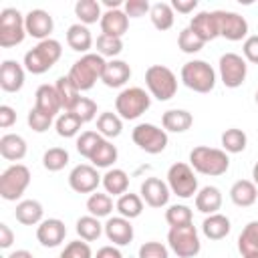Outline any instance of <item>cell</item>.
<instances>
[{
  "mask_svg": "<svg viewBox=\"0 0 258 258\" xmlns=\"http://www.w3.org/2000/svg\"><path fill=\"white\" fill-rule=\"evenodd\" d=\"M189 165L194 171L210 177L224 175L230 169V157L224 149L218 147H208V145H198L189 151Z\"/></svg>",
  "mask_w": 258,
  "mask_h": 258,
  "instance_id": "obj_1",
  "label": "cell"
},
{
  "mask_svg": "<svg viewBox=\"0 0 258 258\" xmlns=\"http://www.w3.org/2000/svg\"><path fill=\"white\" fill-rule=\"evenodd\" d=\"M107 60L97 54V52H87L83 54L79 60L73 62L71 71H69V79L73 81V85L83 93V91H91L95 87L97 81H101L103 77V69H105Z\"/></svg>",
  "mask_w": 258,
  "mask_h": 258,
  "instance_id": "obj_2",
  "label": "cell"
},
{
  "mask_svg": "<svg viewBox=\"0 0 258 258\" xmlns=\"http://www.w3.org/2000/svg\"><path fill=\"white\" fill-rule=\"evenodd\" d=\"M62 54V44L56 38H46L36 42V46H32L26 54H24V69L32 75H42L46 71H50L58 58Z\"/></svg>",
  "mask_w": 258,
  "mask_h": 258,
  "instance_id": "obj_3",
  "label": "cell"
},
{
  "mask_svg": "<svg viewBox=\"0 0 258 258\" xmlns=\"http://www.w3.org/2000/svg\"><path fill=\"white\" fill-rule=\"evenodd\" d=\"M149 107L151 95L141 87H125L115 97V113L125 121L139 119Z\"/></svg>",
  "mask_w": 258,
  "mask_h": 258,
  "instance_id": "obj_4",
  "label": "cell"
},
{
  "mask_svg": "<svg viewBox=\"0 0 258 258\" xmlns=\"http://www.w3.org/2000/svg\"><path fill=\"white\" fill-rule=\"evenodd\" d=\"M179 79L194 93H210L216 87V71L202 58L187 60L179 71Z\"/></svg>",
  "mask_w": 258,
  "mask_h": 258,
  "instance_id": "obj_5",
  "label": "cell"
},
{
  "mask_svg": "<svg viewBox=\"0 0 258 258\" xmlns=\"http://www.w3.org/2000/svg\"><path fill=\"white\" fill-rule=\"evenodd\" d=\"M145 85L151 97L157 101H169L177 93V77L165 64H151L145 71Z\"/></svg>",
  "mask_w": 258,
  "mask_h": 258,
  "instance_id": "obj_6",
  "label": "cell"
},
{
  "mask_svg": "<svg viewBox=\"0 0 258 258\" xmlns=\"http://www.w3.org/2000/svg\"><path fill=\"white\" fill-rule=\"evenodd\" d=\"M30 185V169L22 163H12L0 175V198L6 202H16L22 198Z\"/></svg>",
  "mask_w": 258,
  "mask_h": 258,
  "instance_id": "obj_7",
  "label": "cell"
},
{
  "mask_svg": "<svg viewBox=\"0 0 258 258\" xmlns=\"http://www.w3.org/2000/svg\"><path fill=\"white\" fill-rule=\"evenodd\" d=\"M165 177H167V185H169L171 194H175L181 200L196 198V194H198V177H196V171L191 169L189 163L177 161V163L169 165Z\"/></svg>",
  "mask_w": 258,
  "mask_h": 258,
  "instance_id": "obj_8",
  "label": "cell"
},
{
  "mask_svg": "<svg viewBox=\"0 0 258 258\" xmlns=\"http://www.w3.org/2000/svg\"><path fill=\"white\" fill-rule=\"evenodd\" d=\"M167 244H169V250L173 254H177L179 258H194L202 250L200 234H198V228L194 224L179 226V228H169Z\"/></svg>",
  "mask_w": 258,
  "mask_h": 258,
  "instance_id": "obj_9",
  "label": "cell"
},
{
  "mask_svg": "<svg viewBox=\"0 0 258 258\" xmlns=\"http://www.w3.org/2000/svg\"><path fill=\"white\" fill-rule=\"evenodd\" d=\"M26 38L24 16L16 8H4L0 12V46L12 48Z\"/></svg>",
  "mask_w": 258,
  "mask_h": 258,
  "instance_id": "obj_10",
  "label": "cell"
},
{
  "mask_svg": "<svg viewBox=\"0 0 258 258\" xmlns=\"http://www.w3.org/2000/svg\"><path fill=\"white\" fill-rule=\"evenodd\" d=\"M131 139L141 151L151 153V155H157L167 147V131L153 123L135 125V129L131 131Z\"/></svg>",
  "mask_w": 258,
  "mask_h": 258,
  "instance_id": "obj_11",
  "label": "cell"
},
{
  "mask_svg": "<svg viewBox=\"0 0 258 258\" xmlns=\"http://www.w3.org/2000/svg\"><path fill=\"white\" fill-rule=\"evenodd\" d=\"M218 73H220V81L224 83V87L238 89V87H242V83L246 81V75H248L246 58L238 52H224L218 62Z\"/></svg>",
  "mask_w": 258,
  "mask_h": 258,
  "instance_id": "obj_12",
  "label": "cell"
},
{
  "mask_svg": "<svg viewBox=\"0 0 258 258\" xmlns=\"http://www.w3.org/2000/svg\"><path fill=\"white\" fill-rule=\"evenodd\" d=\"M220 26V36L232 42L246 40L248 38V22L242 14L232 10H214Z\"/></svg>",
  "mask_w": 258,
  "mask_h": 258,
  "instance_id": "obj_13",
  "label": "cell"
},
{
  "mask_svg": "<svg viewBox=\"0 0 258 258\" xmlns=\"http://www.w3.org/2000/svg\"><path fill=\"white\" fill-rule=\"evenodd\" d=\"M103 175H99L97 167L91 163H79L69 173V185L77 194H93L97 191Z\"/></svg>",
  "mask_w": 258,
  "mask_h": 258,
  "instance_id": "obj_14",
  "label": "cell"
},
{
  "mask_svg": "<svg viewBox=\"0 0 258 258\" xmlns=\"http://www.w3.org/2000/svg\"><path fill=\"white\" fill-rule=\"evenodd\" d=\"M139 196L149 208H163V206H167L171 191H169L167 181H163L159 177H145L141 181Z\"/></svg>",
  "mask_w": 258,
  "mask_h": 258,
  "instance_id": "obj_15",
  "label": "cell"
},
{
  "mask_svg": "<svg viewBox=\"0 0 258 258\" xmlns=\"http://www.w3.org/2000/svg\"><path fill=\"white\" fill-rule=\"evenodd\" d=\"M24 26H26V34L40 42V40L50 38V32L54 30V20H52V16L46 10L32 8L24 16Z\"/></svg>",
  "mask_w": 258,
  "mask_h": 258,
  "instance_id": "obj_16",
  "label": "cell"
},
{
  "mask_svg": "<svg viewBox=\"0 0 258 258\" xmlns=\"http://www.w3.org/2000/svg\"><path fill=\"white\" fill-rule=\"evenodd\" d=\"M103 234L107 236L109 242H113V246H127L133 242V226L131 220L123 218V216H111L107 218V222L103 224Z\"/></svg>",
  "mask_w": 258,
  "mask_h": 258,
  "instance_id": "obj_17",
  "label": "cell"
},
{
  "mask_svg": "<svg viewBox=\"0 0 258 258\" xmlns=\"http://www.w3.org/2000/svg\"><path fill=\"white\" fill-rule=\"evenodd\" d=\"M64 238H67V226L58 218L42 220L36 226V240L44 248H56V246H60L64 242Z\"/></svg>",
  "mask_w": 258,
  "mask_h": 258,
  "instance_id": "obj_18",
  "label": "cell"
},
{
  "mask_svg": "<svg viewBox=\"0 0 258 258\" xmlns=\"http://www.w3.org/2000/svg\"><path fill=\"white\" fill-rule=\"evenodd\" d=\"M24 67L18 60L6 58L0 64V87L6 93H18L24 85Z\"/></svg>",
  "mask_w": 258,
  "mask_h": 258,
  "instance_id": "obj_19",
  "label": "cell"
},
{
  "mask_svg": "<svg viewBox=\"0 0 258 258\" xmlns=\"http://www.w3.org/2000/svg\"><path fill=\"white\" fill-rule=\"evenodd\" d=\"M131 79V67L129 62L121 60V58H113V60H107L105 69H103V85L109 87V89H121L127 85V81Z\"/></svg>",
  "mask_w": 258,
  "mask_h": 258,
  "instance_id": "obj_20",
  "label": "cell"
},
{
  "mask_svg": "<svg viewBox=\"0 0 258 258\" xmlns=\"http://www.w3.org/2000/svg\"><path fill=\"white\" fill-rule=\"evenodd\" d=\"M34 109H38L40 113L48 115V117H58L62 111L58 93L54 89V85H40L34 93Z\"/></svg>",
  "mask_w": 258,
  "mask_h": 258,
  "instance_id": "obj_21",
  "label": "cell"
},
{
  "mask_svg": "<svg viewBox=\"0 0 258 258\" xmlns=\"http://www.w3.org/2000/svg\"><path fill=\"white\" fill-rule=\"evenodd\" d=\"M204 42H210L214 38L220 36V26H218V18H216V12H208V10H202L198 12L196 16H191L189 24H187Z\"/></svg>",
  "mask_w": 258,
  "mask_h": 258,
  "instance_id": "obj_22",
  "label": "cell"
},
{
  "mask_svg": "<svg viewBox=\"0 0 258 258\" xmlns=\"http://www.w3.org/2000/svg\"><path fill=\"white\" fill-rule=\"evenodd\" d=\"M99 26H101V34L123 38V34L129 30V16L121 8L119 10H105Z\"/></svg>",
  "mask_w": 258,
  "mask_h": 258,
  "instance_id": "obj_23",
  "label": "cell"
},
{
  "mask_svg": "<svg viewBox=\"0 0 258 258\" xmlns=\"http://www.w3.org/2000/svg\"><path fill=\"white\" fill-rule=\"evenodd\" d=\"M230 200L238 208H250L258 202V185L252 179H238L230 187Z\"/></svg>",
  "mask_w": 258,
  "mask_h": 258,
  "instance_id": "obj_24",
  "label": "cell"
},
{
  "mask_svg": "<svg viewBox=\"0 0 258 258\" xmlns=\"http://www.w3.org/2000/svg\"><path fill=\"white\" fill-rule=\"evenodd\" d=\"M28 151V145H26V139L18 133H6L0 137V155L8 161H20L24 159Z\"/></svg>",
  "mask_w": 258,
  "mask_h": 258,
  "instance_id": "obj_25",
  "label": "cell"
},
{
  "mask_svg": "<svg viewBox=\"0 0 258 258\" xmlns=\"http://www.w3.org/2000/svg\"><path fill=\"white\" fill-rule=\"evenodd\" d=\"M42 216H44V210L38 200H20L16 204L14 218L22 226H38L42 222Z\"/></svg>",
  "mask_w": 258,
  "mask_h": 258,
  "instance_id": "obj_26",
  "label": "cell"
},
{
  "mask_svg": "<svg viewBox=\"0 0 258 258\" xmlns=\"http://www.w3.org/2000/svg\"><path fill=\"white\" fill-rule=\"evenodd\" d=\"M67 44L69 48H73L75 52H83L87 54L93 46V34L89 30V26L77 22V24H71L67 28Z\"/></svg>",
  "mask_w": 258,
  "mask_h": 258,
  "instance_id": "obj_27",
  "label": "cell"
},
{
  "mask_svg": "<svg viewBox=\"0 0 258 258\" xmlns=\"http://www.w3.org/2000/svg\"><path fill=\"white\" fill-rule=\"evenodd\" d=\"M222 208V191L216 185H204L202 189H198L196 194V210L210 216V214H218V210Z\"/></svg>",
  "mask_w": 258,
  "mask_h": 258,
  "instance_id": "obj_28",
  "label": "cell"
},
{
  "mask_svg": "<svg viewBox=\"0 0 258 258\" xmlns=\"http://www.w3.org/2000/svg\"><path fill=\"white\" fill-rule=\"evenodd\" d=\"M232 230V224H230V218L224 216V214H210L204 218L202 222V232L208 240H222L230 234Z\"/></svg>",
  "mask_w": 258,
  "mask_h": 258,
  "instance_id": "obj_29",
  "label": "cell"
},
{
  "mask_svg": "<svg viewBox=\"0 0 258 258\" xmlns=\"http://www.w3.org/2000/svg\"><path fill=\"white\" fill-rule=\"evenodd\" d=\"M191 123H194V115L185 109H167L161 115V125L169 133H183L191 127Z\"/></svg>",
  "mask_w": 258,
  "mask_h": 258,
  "instance_id": "obj_30",
  "label": "cell"
},
{
  "mask_svg": "<svg viewBox=\"0 0 258 258\" xmlns=\"http://www.w3.org/2000/svg\"><path fill=\"white\" fill-rule=\"evenodd\" d=\"M101 183L105 187V194L119 198V196L127 194V189H129V175H127V171H123L119 167H111L103 173Z\"/></svg>",
  "mask_w": 258,
  "mask_h": 258,
  "instance_id": "obj_31",
  "label": "cell"
},
{
  "mask_svg": "<svg viewBox=\"0 0 258 258\" xmlns=\"http://www.w3.org/2000/svg\"><path fill=\"white\" fill-rule=\"evenodd\" d=\"M54 89L58 93V99H60V105H62V111H73L75 105L79 103L81 99V91L73 85V81L69 79V75L64 77H58L56 83H54Z\"/></svg>",
  "mask_w": 258,
  "mask_h": 258,
  "instance_id": "obj_32",
  "label": "cell"
},
{
  "mask_svg": "<svg viewBox=\"0 0 258 258\" xmlns=\"http://www.w3.org/2000/svg\"><path fill=\"white\" fill-rule=\"evenodd\" d=\"M117 157H119V151H117V147L113 145V141L111 139H103L101 143H99V147L95 149V153L91 155V165H95L97 169L99 167H103V169H111V165L117 161Z\"/></svg>",
  "mask_w": 258,
  "mask_h": 258,
  "instance_id": "obj_33",
  "label": "cell"
},
{
  "mask_svg": "<svg viewBox=\"0 0 258 258\" xmlns=\"http://www.w3.org/2000/svg\"><path fill=\"white\" fill-rule=\"evenodd\" d=\"M149 18H151V24L157 28V30H169L173 26V20H175V14H173V8L169 2H155L151 4V10H149Z\"/></svg>",
  "mask_w": 258,
  "mask_h": 258,
  "instance_id": "obj_34",
  "label": "cell"
},
{
  "mask_svg": "<svg viewBox=\"0 0 258 258\" xmlns=\"http://www.w3.org/2000/svg\"><path fill=\"white\" fill-rule=\"evenodd\" d=\"M115 210L119 212V216L127 218V220H133V218H139L141 212H143V200L139 194H123L117 198V204H115Z\"/></svg>",
  "mask_w": 258,
  "mask_h": 258,
  "instance_id": "obj_35",
  "label": "cell"
},
{
  "mask_svg": "<svg viewBox=\"0 0 258 258\" xmlns=\"http://www.w3.org/2000/svg\"><path fill=\"white\" fill-rule=\"evenodd\" d=\"M123 131V119L117 113L105 111L97 117V133H101L105 139H115Z\"/></svg>",
  "mask_w": 258,
  "mask_h": 258,
  "instance_id": "obj_36",
  "label": "cell"
},
{
  "mask_svg": "<svg viewBox=\"0 0 258 258\" xmlns=\"http://www.w3.org/2000/svg\"><path fill=\"white\" fill-rule=\"evenodd\" d=\"M75 230H77V234H79L81 240H85V242H95V240L101 238V234H103L105 228H103V224L99 222V218L87 214V216H81V218L77 220Z\"/></svg>",
  "mask_w": 258,
  "mask_h": 258,
  "instance_id": "obj_37",
  "label": "cell"
},
{
  "mask_svg": "<svg viewBox=\"0 0 258 258\" xmlns=\"http://www.w3.org/2000/svg\"><path fill=\"white\" fill-rule=\"evenodd\" d=\"M238 250L242 256L258 254V220L248 222L238 236Z\"/></svg>",
  "mask_w": 258,
  "mask_h": 258,
  "instance_id": "obj_38",
  "label": "cell"
},
{
  "mask_svg": "<svg viewBox=\"0 0 258 258\" xmlns=\"http://www.w3.org/2000/svg\"><path fill=\"white\" fill-rule=\"evenodd\" d=\"M75 16L85 26L95 24V22H101V16H103L101 2H97V0H79L75 4Z\"/></svg>",
  "mask_w": 258,
  "mask_h": 258,
  "instance_id": "obj_39",
  "label": "cell"
},
{
  "mask_svg": "<svg viewBox=\"0 0 258 258\" xmlns=\"http://www.w3.org/2000/svg\"><path fill=\"white\" fill-rule=\"evenodd\" d=\"M87 212L95 218H111L113 212V198L109 194H101V191H93L87 200Z\"/></svg>",
  "mask_w": 258,
  "mask_h": 258,
  "instance_id": "obj_40",
  "label": "cell"
},
{
  "mask_svg": "<svg viewBox=\"0 0 258 258\" xmlns=\"http://www.w3.org/2000/svg\"><path fill=\"white\" fill-rule=\"evenodd\" d=\"M81 127H83V121H81L73 111H64V113H60V115L56 117V121H54L56 135H58V137H64V139H69V137H77L79 131H81Z\"/></svg>",
  "mask_w": 258,
  "mask_h": 258,
  "instance_id": "obj_41",
  "label": "cell"
},
{
  "mask_svg": "<svg viewBox=\"0 0 258 258\" xmlns=\"http://www.w3.org/2000/svg\"><path fill=\"white\" fill-rule=\"evenodd\" d=\"M222 149L226 153H242L246 149V143H248V137L242 129L238 127H230L222 133Z\"/></svg>",
  "mask_w": 258,
  "mask_h": 258,
  "instance_id": "obj_42",
  "label": "cell"
},
{
  "mask_svg": "<svg viewBox=\"0 0 258 258\" xmlns=\"http://www.w3.org/2000/svg\"><path fill=\"white\" fill-rule=\"evenodd\" d=\"M69 161H71V155L64 147H50L42 155V165L46 171H60L69 165Z\"/></svg>",
  "mask_w": 258,
  "mask_h": 258,
  "instance_id": "obj_43",
  "label": "cell"
},
{
  "mask_svg": "<svg viewBox=\"0 0 258 258\" xmlns=\"http://www.w3.org/2000/svg\"><path fill=\"white\" fill-rule=\"evenodd\" d=\"M165 222L169 224V228L187 226V224H194V214L185 204H173L165 210Z\"/></svg>",
  "mask_w": 258,
  "mask_h": 258,
  "instance_id": "obj_44",
  "label": "cell"
},
{
  "mask_svg": "<svg viewBox=\"0 0 258 258\" xmlns=\"http://www.w3.org/2000/svg\"><path fill=\"white\" fill-rule=\"evenodd\" d=\"M204 44H206V42H204L189 26L181 28V32H179V36H177V46H179L181 52H185V54H196V52H200V50L204 48Z\"/></svg>",
  "mask_w": 258,
  "mask_h": 258,
  "instance_id": "obj_45",
  "label": "cell"
},
{
  "mask_svg": "<svg viewBox=\"0 0 258 258\" xmlns=\"http://www.w3.org/2000/svg\"><path fill=\"white\" fill-rule=\"evenodd\" d=\"M123 50V40L117 36H109V34H99L97 36V54H101L103 58L109 56L111 60L121 54Z\"/></svg>",
  "mask_w": 258,
  "mask_h": 258,
  "instance_id": "obj_46",
  "label": "cell"
},
{
  "mask_svg": "<svg viewBox=\"0 0 258 258\" xmlns=\"http://www.w3.org/2000/svg\"><path fill=\"white\" fill-rule=\"evenodd\" d=\"M103 139H105V137H103L101 133H97V131H83V133L77 137V151H79L83 157L91 159V155L95 153V149L99 147V143H101Z\"/></svg>",
  "mask_w": 258,
  "mask_h": 258,
  "instance_id": "obj_47",
  "label": "cell"
},
{
  "mask_svg": "<svg viewBox=\"0 0 258 258\" xmlns=\"http://www.w3.org/2000/svg\"><path fill=\"white\" fill-rule=\"evenodd\" d=\"M58 258H95V256H93V250H91L89 242H85V240H73V242H69L60 250Z\"/></svg>",
  "mask_w": 258,
  "mask_h": 258,
  "instance_id": "obj_48",
  "label": "cell"
},
{
  "mask_svg": "<svg viewBox=\"0 0 258 258\" xmlns=\"http://www.w3.org/2000/svg\"><path fill=\"white\" fill-rule=\"evenodd\" d=\"M73 113H75L83 123H89V121H93V119L97 117V103H95L93 99H89V97H81L79 103L75 105Z\"/></svg>",
  "mask_w": 258,
  "mask_h": 258,
  "instance_id": "obj_49",
  "label": "cell"
},
{
  "mask_svg": "<svg viewBox=\"0 0 258 258\" xmlns=\"http://www.w3.org/2000/svg\"><path fill=\"white\" fill-rule=\"evenodd\" d=\"M26 121H28V127H30L34 133H44V131H48V129H50V125H52V117H48V115L40 113V111H38V109H34V107L28 111Z\"/></svg>",
  "mask_w": 258,
  "mask_h": 258,
  "instance_id": "obj_50",
  "label": "cell"
},
{
  "mask_svg": "<svg viewBox=\"0 0 258 258\" xmlns=\"http://www.w3.org/2000/svg\"><path fill=\"white\" fill-rule=\"evenodd\" d=\"M137 256L139 258H169V250H167L165 244L151 240V242H143L139 246Z\"/></svg>",
  "mask_w": 258,
  "mask_h": 258,
  "instance_id": "obj_51",
  "label": "cell"
},
{
  "mask_svg": "<svg viewBox=\"0 0 258 258\" xmlns=\"http://www.w3.org/2000/svg\"><path fill=\"white\" fill-rule=\"evenodd\" d=\"M149 10H151V4L147 0H125V4H123V12L129 18H141V16L149 14Z\"/></svg>",
  "mask_w": 258,
  "mask_h": 258,
  "instance_id": "obj_52",
  "label": "cell"
},
{
  "mask_svg": "<svg viewBox=\"0 0 258 258\" xmlns=\"http://www.w3.org/2000/svg\"><path fill=\"white\" fill-rule=\"evenodd\" d=\"M242 54L246 62L258 64V34H250L242 44Z\"/></svg>",
  "mask_w": 258,
  "mask_h": 258,
  "instance_id": "obj_53",
  "label": "cell"
},
{
  "mask_svg": "<svg viewBox=\"0 0 258 258\" xmlns=\"http://www.w3.org/2000/svg\"><path fill=\"white\" fill-rule=\"evenodd\" d=\"M16 123V111L10 105H0V127L8 129Z\"/></svg>",
  "mask_w": 258,
  "mask_h": 258,
  "instance_id": "obj_54",
  "label": "cell"
},
{
  "mask_svg": "<svg viewBox=\"0 0 258 258\" xmlns=\"http://www.w3.org/2000/svg\"><path fill=\"white\" fill-rule=\"evenodd\" d=\"M169 4L173 12H179V14H189L198 8V0H171Z\"/></svg>",
  "mask_w": 258,
  "mask_h": 258,
  "instance_id": "obj_55",
  "label": "cell"
},
{
  "mask_svg": "<svg viewBox=\"0 0 258 258\" xmlns=\"http://www.w3.org/2000/svg\"><path fill=\"white\" fill-rule=\"evenodd\" d=\"M12 242H14V232L10 230V226L8 224H0V248H10L12 246Z\"/></svg>",
  "mask_w": 258,
  "mask_h": 258,
  "instance_id": "obj_56",
  "label": "cell"
},
{
  "mask_svg": "<svg viewBox=\"0 0 258 258\" xmlns=\"http://www.w3.org/2000/svg\"><path fill=\"white\" fill-rule=\"evenodd\" d=\"M95 258H123V254H121L119 246L109 244V246H101V248L97 250Z\"/></svg>",
  "mask_w": 258,
  "mask_h": 258,
  "instance_id": "obj_57",
  "label": "cell"
},
{
  "mask_svg": "<svg viewBox=\"0 0 258 258\" xmlns=\"http://www.w3.org/2000/svg\"><path fill=\"white\" fill-rule=\"evenodd\" d=\"M6 258H34V256H32V252H28V250H14V252H10Z\"/></svg>",
  "mask_w": 258,
  "mask_h": 258,
  "instance_id": "obj_58",
  "label": "cell"
},
{
  "mask_svg": "<svg viewBox=\"0 0 258 258\" xmlns=\"http://www.w3.org/2000/svg\"><path fill=\"white\" fill-rule=\"evenodd\" d=\"M252 181L258 185V161L254 163V167H252Z\"/></svg>",
  "mask_w": 258,
  "mask_h": 258,
  "instance_id": "obj_59",
  "label": "cell"
},
{
  "mask_svg": "<svg viewBox=\"0 0 258 258\" xmlns=\"http://www.w3.org/2000/svg\"><path fill=\"white\" fill-rule=\"evenodd\" d=\"M242 258H258V254H248V256H242Z\"/></svg>",
  "mask_w": 258,
  "mask_h": 258,
  "instance_id": "obj_60",
  "label": "cell"
},
{
  "mask_svg": "<svg viewBox=\"0 0 258 258\" xmlns=\"http://www.w3.org/2000/svg\"><path fill=\"white\" fill-rule=\"evenodd\" d=\"M254 99H256V105H258V91H256V95H254Z\"/></svg>",
  "mask_w": 258,
  "mask_h": 258,
  "instance_id": "obj_61",
  "label": "cell"
}]
</instances>
